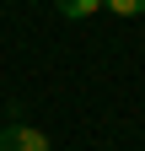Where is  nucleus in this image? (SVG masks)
Masks as SVG:
<instances>
[{"instance_id": "obj_1", "label": "nucleus", "mask_w": 145, "mask_h": 151, "mask_svg": "<svg viewBox=\"0 0 145 151\" xmlns=\"http://www.w3.org/2000/svg\"><path fill=\"white\" fill-rule=\"evenodd\" d=\"M0 151H54L43 129H32V124H6L0 129Z\"/></svg>"}, {"instance_id": "obj_2", "label": "nucleus", "mask_w": 145, "mask_h": 151, "mask_svg": "<svg viewBox=\"0 0 145 151\" xmlns=\"http://www.w3.org/2000/svg\"><path fill=\"white\" fill-rule=\"evenodd\" d=\"M97 11H102V0H59V16H70V22H86Z\"/></svg>"}, {"instance_id": "obj_3", "label": "nucleus", "mask_w": 145, "mask_h": 151, "mask_svg": "<svg viewBox=\"0 0 145 151\" xmlns=\"http://www.w3.org/2000/svg\"><path fill=\"white\" fill-rule=\"evenodd\" d=\"M113 16H145V0H102Z\"/></svg>"}]
</instances>
